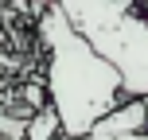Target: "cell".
Wrapping results in <instances>:
<instances>
[{
	"label": "cell",
	"mask_w": 148,
	"mask_h": 140,
	"mask_svg": "<svg viewBox=\"0 0 148 140\" xmlns=\"http://www.w3.org/2000/svg\"><path fill=\"white\" fill-rule=\"evenodd\" d=\"M62 20L94 47L101 62H109L121 78L125 101L148 97V23L133 0H62Z\"/></svg>",
	"instance_id": "2"
},
{
	"label": "cell",
	"mask_w": 148,
	"mask_h": 140,
	"mask_svg": "<svg viewBox=\"0 0 148 140\" xmlns=\"http://www.w3.org/2000/svg\"><path fill=\"white\" fill-rule=\"evenodd\" d=\"M59 136H62V132H59V117L43 105V109L31 113V121L23 125V136H20V140H59Z\"/></svg>",
	"instance_id": "4"
},
{
	"label": "cell",
	"mask_w": 148,
	"mask_h": 140,
	"mask_svg": "<svg viewBox=\"0 0 148 140\" xmlns=\"http://www.w3.org/2000/svg\"><path fill=\"white\" fill-rule=\"evenodd\" d=\"M59 140H66V136H59ZM78 140H101V136H78ZM121 140H148V132H140V136H121Z\"/></svg>",
	"instance_id": "5"
},
{
	"label": "cell",
	"mask_w": 148,
	"mask_h": 140,
	"mask_svg": "<svg viewBox=\"0 0 148 140\" xmlns=\"http://www.w3.org/2000/svg\"><path fill=\"white\" fill-rule=\"evenodd\" d=\"M140 16H144V23H148V4H140Z\"/></svg>",
	"instance_id": "6"
},
{
	"label": "cell",
	"mask_w": 148,
	"mask_h": 140,
	"mask_svg": "<svg viewBox=\"0 0 148 140\" xmlns=\"http://www.w3.org/2000/svg\"><path fill=\"white\" fill-rule=\"evenodd\" d=\"M39 43L47 51V109L59 117V132L66 140L90 136V128L113 113L121 97V78L109 62L94 55V47L62 20L59 4L39 8Z\"/></svg>",
	"instance_id": "1"
},
{
	"label": "cell",
	"mask_w": 148,
	"mask_h": 140,
	"mask_svg": "<svg viewBox=\"0 0 148 140\" xmlns=\"http://www.w3.org/2000/svg\"><path fill=\"white\" fill-rule=\"evenodd\" d=\"M144 113H148V97H144Z\"/></svg>",
	"instance_id": "7"
},
{
	"label": "cell",
	"mask_w": 148,
	"mask_h": 140,
	"mask_svg": "<svg viewBox=\"0 0 148 140\" xmlns=\"http://www.w3.org/2000/svg\"><path fill=\"white\" fill-rule=\"evenodd\" d=\"M148 132V113H144V101H121L113 113H105L90 136H101V140H121V136H140Z\"/></svg>",
	"instance_id": "3"
}]
</instances>
